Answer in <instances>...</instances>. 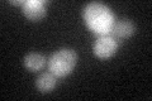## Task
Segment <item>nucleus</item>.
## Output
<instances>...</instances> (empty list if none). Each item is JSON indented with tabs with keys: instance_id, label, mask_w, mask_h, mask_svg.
I'll return each instance as SVG.
<instances>
[{
	"instance_id": "5",
	"label": "nucleus",
	"mask_w": 152,
	"mask_h": 101,
	"mask_svg": "<svg viewBox=\"0 0 152 101\" xmlns=\"http://www.w3.org/2000/svg\"><path fill=\"white\" fill-rule=\"evenodd\" d=\"M23 14L31 22H38L46 15V4L43 1H24Z\"/></svg>"
},
{
	"instance_id": "3",
	"label": "nucleus",
	"mask_w": 152,
	"mask_h": 101,
	"mask_svg": "<svg viewBox=\"0 0 152 101\" xmlns=\"http://www.w3.org/2000/svg\"><path fill=\"white\" fill-rule=\"evenodd\" d=\"M134 33V24L129 19L121 18L114 19L110 29L108 31V36H110L117 43L124 42Z\"/></svg>"
},
{
	"instance_id": "2",
	"label": "nucleus",
	"mask_w": 152,
	"mask_h": 101,
	"mask_svg": "<svg viewBox=\"0 0 152 101\" xmlns=\"http://www.w3.org/2000/svg\"><path fill=\"white\" fill-rule=\"evenodd\" d=\"M77 63V54L71 48H61L56 51L48 60V67L57 77H65L70 75Z\"/></svg>"
},
{
	"instance_id": "6",
	"label": "nucleus",
	"mask_w": 152,
	"mask_h": 101,
	"mask_svg": "<svg viewBox=\"0 0 152 101\" xmlns=\"http://www.w3.org/2000/svg\"><path fill=\"white\" fill-rule=\"evenodd\" d=\"M57 76L52 72H43L36 80V87L41 94H48L56 87Z\"/></svg>"
},
{
	"instance_id": "1",
	"label": "nucleus",
	"mask_w": 152,
	"mask_h": 101,
	"mask_svg": "<svg viewBox=\"0 0 152 101\" xmlns=\"http://www.w3.org/2000/svg\"><path fill=\"white\" fill-rule=\"evenodd\" d=\"M84 19L94 32L108 33L114 22L113 14L107 5L91 3L84 9Z\"/></svg>"
},
{
	"instance_id": "7",
	"label": "nucleus",
	"mask_w": 152,
	"mask_h": 101,
	"mask_svg": "<svg viewBox=\"0 0 152 101\" xmlns=\"http://www.w3.org/2000/svg\"><path fill=\"white\" fill-rule=\"evenodd\" d=\"M46 62H47L46 57L43 54L38 53V52H31V53L26 54L24 58H23V65L31 72L41 71L46 66Z\"/></svg>"
},
{
	"instance_id": "4",
	"label": "nucleus",
	"mask_w": 152,
	"mask_h": 101,
	"mask_svg": "<svg viewBox=\"0 0 152 101\" xmlns=\"http://www.w3.org/2000/svg\"><path fill=\"white\" fill-rule=\"evenodd\" d=\"M117 48H118V43L114 41L110 36L104 34L102 37H99L98 39L94 42L93 51L96 57H99V58H102V60H107V58H110V57L115 53Z\"/></svg>"
}]
</instances>
